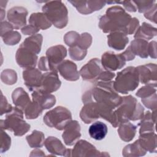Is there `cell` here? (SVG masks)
<instances>
[{
    "instance_id": "1",
    "label": "cell",
    "mask_w": 157,
    "mask_h": 157,
    "mask_svg": "<svg viewBox=\"0 0 157 157\" xmlns=\"http://www.w3.org/2000/svg\"><path fill=\"white\" fill-rule=\"evenodd\" d=\"M121 98L114 89L113 81H98L91 90L84 93L82 101L84 104L92 101L102 103L116 109Z\"/></svg>"
},
{
    "instance_id": "2",
    "label": "cell",
    "mask_w": 157,
    "mask_h": 157,
    "mask_svg": "<svg viewBox=\"0 0 157 157\" xmlns=\"http://www.w3.org/2000/svg\"><path fill=\"white\" fill-rule=\"evenodd\" d=\"M131 16L119 6H114L107 9L105 14L99 18V27L105 33L120 31L126 34Z\"/></svg>"
},
{
    "instance_id": "3",
    "label": "cell",
    "mask_w": 157,
    "mask_h": 157,
    "mask_svg": "<svg viewBox=\"0 0 157 157\" xmlns=\"http://www.w3.org/2000/svg\"><path fill=\"white\" fill-rule=\"evenodd\" d=\"M144 107L131 95L121 98V102L115 109L119 125L129 121L141 119L144 115Z\"/></svg>"
},
{
    "instance_id": "4",
    "label": "cell",
    "mask_w": 157,
    "mask_h": 157,
    "mask_svg": "<svg viewBox=\"0 0 157 157\" xmlns=\"http://www.w3.org/2000/svg\"><path fill=\"white\" fill-rule=\"evenodd\" d=\"M139 78L137 68L128 66L117 73L113 87L117 93L127 94L139 86Z\"/></svg>"
},
{
    "instance_id": "5",
    "label": "cell",
    "mask_w": 157,
    "mask_h": 157,
    "mask_svg": "<svg viewBox=\"0 0 157 157\" xmlns=\"http://www.w3.org/2000/svg\"><path fill=\"white\" fill-rule=\"evenodd\" d=\"M1 129L13 132L16 136H22L30 129V125L23 120V111L19 108L13 107L6 113V119L0 121Z\"/></svg>"
},
{
    "instance_id": "6",
    "label": "cell",
    "mask_w": 157,
    "mask_h": 157,
    "mask_svg": "<svg viewBox=\"0 0 157 157\" xmlns=\"http://www.w3.org/2000/svg\"><path fill=\"white\" fill-rule=\"evenodd\" d=\"M43 13L56 28L62 29L68 22V12L61 1H47L42 6Z\"/></svg>"
},
{
    "instance_id": "7",
    "label": "cell",
    "mask_w": 157,
    "mask_h": 157,
    "mask_svg": "<svg viewBox=\"0 0 157 157\" xmlns=\"http://www.w3.org/2000/svg\"><path fill=\"white\" fill-rule=\"evenodd\" d=\"M43 120L48 126L61 131L72 120V115L66 107L58 106L47 112L44 115Z\"/></svg>"
},
{
    "instance_id": "8",
    "label": "cell",
    "mask_w": 157,
    "mask_h": 157,
    "mask_svg": "<svg viewBox=\"0 0 157 157\" xmlns=\"http://www.w3.org/2000/svg\"><path fill=\"white\" fill-rule=\"evenodd\" d=\"M67 55V50L62 45L50 47L46 52V60L48 71L58 72V66L64 61Z\"/></svg>"
},
{
    "instance_id": "9",
    "label": "cell",
    "mask_w": 157,
    "mask_h": 157,
    "mask_svg": "<svg viewBox=\"0 0 157 157\" xmlns=\"http://www.w3.org/2000/svg\"><path fill=\"white\" fill-rule=\"evenodd\" d=\"M72 156H109L105 152H101L96 147L85 140H78L71 151Z\"/></svg>"
},
{
    "instance_id": "10",
    "label": "cell",
    "mask_w": 157,
    "mask_h": 157,
    "mask_svg": "<svg viewBox=\"0 0 157 157\" xmlns=\"http://www.w3.org/2000/svg\"><path fill=\"white\" fill-rule=\"evenodd\" d=\"M101 62L104 69L111 72L121 69L126 64V60L121 53L115 54L112 52H105L102 55Z\"/></svg>"
},
{
    "instance_id": "11",
    "label": "cell",
    "mask_w": 157,
    "mask_h": 157,
    "mask_svg": "<svg viewBox=\"0 0 157 157\" xmlns=\"http://www.w3.org/2000/svg\"><path fill=\"white\" fill-rule=\"evenodd\" d=\"M136 68L140 83L156 87L157 66L156 64H146L139 66Z\"/></svg>"
},
{
    "instance_id": "12",
    "label": "cell",
    "mask_w": 157,
    "mask_h": 157,
    "mask_svg": "<svg viewBox=\"0 0 157 157\" xmlns=\"http://www.w3.org/2000/svg\"><path fill=\"white\" fill-rule=\"evenodd\" d=\"M37 58V55L36 53L21 45H20L15 55L18 65L25 69L35 67Z\"/></svg>"
},
{
    "instance_id": "13",
    "label": "cell",
    "mask_w": 157,
    "mask_h": 157,
    "mask_svg": "<svg viewBox=\"0 0 157 157\" xmlns=\"http://www.w3.org/2000/svg\"><path fill=\"white\" fill-rule=\"evenodd\" d=\"M28 12L23 7L16 6L11 8L7 12V20L12 25L13 29L22 28L26 25V18Z\"/></svg>"
},
{
    "instance_id": "14",
    "label": "cell",
    "mask_w": 157,
    "mask_h": 157,
    "mask_svg": "<svg viewBox=\"0 0 157 157\" xmlns=\"http://www.w3.org/2000/svg\"><path fill=\"white\" fill-rule=\"evenodd\" d=\"M102 69L101 60L98 58H93L81 68L79 73L83 80H91L97 78L103 71Z\"/></svg>"
},
{
    "instance_id": "15",
    "label": "cell",
    "mask_w": 157,
    "mask_h": 157,
    "mask_svg": "<svg viewBox=\"0 0 157 157\" xmlns=\"http://www.w3.org/2000/svg\"><path fill=\"white\" fill-rule=\"evenodd\" d=\"M42 75L41 72L35 67L27 68L23 71L24 83L30 91L40 88Z\"/></svg>"
},
{
    "instance_id": "16",
    "label": "cell",
    "mask_w": 157,
    "mask_h": 157,
    "mask_svg": "<svg viewBox=\"0 0 157 157\" xmlns=\"http://www.w3.org/2000/svg\"><path fill=\"white\" fill-rule=\"evenodd\" d=\"M77 11L82 14L87 15L99 10L106 4L105 1H69Z\"/></svg>"
},
{
    "instance_id": "17",
    "label": "cell",
    "mask_w": 157,
    "mask_h": 157,
    "mask_svg": "<svg viewBox=\"0 0 157 157\" xmlns=\"http://www.w3.org/2000/svg\"><path fill=\"white\" fill-rule=\"evenodd\" d=\"M58 72L49 71L43 74L40 88L44 92L51 93L58 90L61 84L59 79Z\"/></svg>"
},
{
    "instance_id": "18",
    "label": "cell",
    "mask_w": 157,
    "mask_h": 157,
    "mask_svg": "<svg viewBox=\"0 0 157 157\" xmlns=\"http://www.w3.org/2000/svg\"><path fill=\"white\" fill-rule=\"evenodd\" d=\"M80 136V126L76 120H71L64 128L62 134L64 143L69 146L75 144L78 140Z\"/></svg>"
},
{
    "instance_id": "19",
    "label": "cell",
    "mask_w": 157,
    "mask_h": 157,
    "mask_svg": "<svg viewBox=\"0 0 157 157\" xmlns=\"http://www.w3.org/2000/svg\"><path fill=\"white\" fill-rule=\"evenodd\" d=\"M47 150L50 153L64 156H71V149H67L58 138L53 136L48 137L44 142Z\"/></svg>"
},
{
    "instance_id": "20",
    "label": "cell",
    "mask_w": 157,
    "mask_h": 157,
    "mask_svg": "<svg viewBox=\"0 0 157 157\" xmlns=\"http://www.w3.org/2000/svg\"><path fill=\"white\" fill-rule=\"evenodd\" d=\"M60 75L69 81H76L79 79L80 73L77 65L70 60H64L57 67Z\"/></svg>"
},
{
    "instance_id": "21",
    "label": "cell",
    "mask_w": 157,
    "mask_h": 157,
    "mask_svg": "<svg viewBox=\"0 0 157 157\" xmlns=\"http://www.w3.org/2000/svg\"><path fill=\"white\" fill-rule=\"evenodd\" d=\"M81 120L86 124L92 123L95 120L99 118V111L96 102H89L84 104L80 112Z\"/></svg>"
},
{
    "instance_id": "22",
    "label": "cell",
    "mask_w": 157,
    "mask_h": 157,
    "mask_svg": "<svg viewBox=\"0 0 157 157\" xmlns=\"http://www.w3.org/2000/svg\"><path fill=\"white\" fill-rule=\"evenodd\" d=\"M31 96L33 101L39 103L44 110L52 107L56 102V98L54 95L44 92L40 89L33 91Z\"/></svg>"
},
{
    "instance_id": "23",
    "label": "cell",
    "mask_w": 157,
    "mask_h": 157,
    "mask_svg": "<svg viewBox=\"0 0 157 157\" xmlns=\"http://www.w3.org/2000/svg\"><path fill=\"white\" fill-rule=\"evenodd\" d=\"M128 42L129 39L126 34L122 32H113L107 36L108 45L117 50L124 49Z\"/></svg>"
},
{
    "instance_id": "24",
    "label": "cell",
    "mask_w": 157,
    "mask_h": 157,
    "mask_svg": "<svg viewBox=\"0 0 157 157\" xmlns=\"http://www.w3.org/2000/svg\"><path fill=\"white\" fill-rule=\"evenodd\" d=\"M138 141L143 149L150 153L156 152V135L154 132L140 134Z\"/></svg>"
},
{
    "instance_id": "25",
    "label": "cell",
    "mask_w": 157,
    "mask_h": 157,
    "mask_svg": "<svg viewBox=\"0 0 157 157\" xmlns=\"http://www.w3.org/2000/svg\"><path fill=\"white\" fill-rule=\"evenodd\" d=\"M12 101L15 107L21 109L23 112L31 102L28 94L21 87L16 88L12 94Z\"/></svg>"
},
{
    "instance_id": "26",
    "label": "cell",
    "mask_w": 157,
    "mask_h": 157,
    "mask_svg": "<svg viewBox=\"0 0 157 157\" xmlns=\"http://www.w3.org/2000/svg\"><path fill=\"white\" fill-rule=\"evenodd\" d=\"M140 122L138 124L140 126L139 133L155 132V123H156V110H154L152 113L150 111H147L143 117L141 118Z\"/></svg>"
},
{
    "instance_id": "27",
    "label": "cell",
    "mask_w": 157,
    "mask_h": 157,
    "mask_svg": "<svg viewBox=\"0 0 157 157\" xmlns=\"http://www.w3.org/2000/svg\"><path fill=\"white\" fill-rule=\"evenodd\" d=\"M132 52L142 58L148 56V42L142 39H135L129 45Z\"/></svg>"
},
{
    "instance_id": "28",
    "label": "cell",
    "mask_w": 157,
    "mask_h": 157,
    "mask_svg": "<svg viewBox=\"0 0 157 157\" xmlns=\"http://www.w3.org/2000/svg\"><path fill=\"white\" fill-rule=\"evenodd\" d=\"M43 37L40 34H36L30 36L25 39L20 45L29 49L36 55L39 54L41 50Z\"/></svg>"
},
{
    "instance_id": "29",
    "label": "cell",
    "mask_w": 157,
    "mask_h": 157,
    "mask_svg": "<svg viewBox=\"0 0 157 157\" xmlns=\"http://www.w3.org/2000/svg\"><path fill=\"white\" fill-rule=\"evenodd\" d=\"M118 127V132L121 140L125 142H129L134 139L137 129L134 124L127 121L121 123Z\"/></svg>"
},
{
    "instance_id": "30",
    "label": "cell",
    "mask_w": 157,
    "mask_h": 157,
    "mask_svg": "<svg viewBox=\"0 0 157 157\" xmlns=\"http://www.w3.org/2000/svg\"><path fill=\"white\" fill-rule=\"evenodd\" d=\"M29 24L39 30L47 29L52 25L44 13H33L29 18Z\"/></svg>"
},
{
    "instance_id": "31",
    "label": "cell",
    "mask_w": 157,
    "mask_h": 157,
    "mask_svg": "<svg viewBox=\"0 0 157 157\" xmlns=\"http://www.w3.org/2000/svg\"><path fill=\"white\" fill-rule=\"evenodd\" d=\"M157 34V29L149 23L144 22L138 28L134 34V39H142L146 40L151 39Z\"/></svg>"
},
{
    "instance_id": "32",
    "label": "cell",
    "mask_w": 157,
    "mask_h": 157,
    "mask_svg": "<svg viewBox=\"0 0 157 157\" xmlns=\"http://www.w3.org/2000/svg\"><path fill=\"white\" fill-rule=\"evenodd\" d=\"M107 126L105 123L101 121H96L90 126L88 132L91 138L101 140L104 139L107 135Z\"/></svg>"
},
{
    "instance_id": "33",
    "label": "cell",
    "mask_w": 157,
    "mask_h": 157,
    "mask_svg": "<svg viewBox=\"0 0 157 157\" xmlns=\"http://www.w3.org/2000/svg\"><path fill=\"white\" fill-rule=\"evenodd\" d=\"M146 152L137 140L134 143L126 145L123 149L122 155L124 156H144Z\"/></svg>"
},
{
    "instance_id": "34",
    "label": "cell",
    "mask_w": 157,
    "mask_h": 157,
    "mask_svg": "<svg viewBox=\"0 0 157 157\" xmlns=\"http://www.w3.org/2000/svg\"><path fill=\"white\" fill-rule=\"evenodd\" d=\"M26 139L31 148H40L44 145L45 136L42 132L34 130L32 133L26 136Z\"/></svg>"
},
{
    "instance_id": "35",
    "label": "cell",
    "mask_w": 157,
    "mask_h": 157,
    "mask_svg": "<svg viewBox=\"0 0 157 157\" xmlns=\"http://www.w3.org/2000/svg\"><path fill=\"white\" fill-rule=\"evenodd\" d=\"M44 109L37 102L33 101L24 110L25 117L27 119H35L42 112Z\"/></svg>"
},
{
    "instance_id": "36",
    "label": "cell",
    "mask_w": 157,
    "mask_h": 157,
    "mask_svg": "<svg viewBox=\"0 0 157 157\" xmlns=\"http://www.w3.org/2000/svg\"><path fill=\"white\" fill-rule=\"evenodd\" d=\"M1 37L5 44L7 45H14L20 42L21 35L18 32L12 30L4 34Z\"/></svg>"
},
{
    "instance_id": "37",
    "label": "cell",
    "mask_w": 157,
    "mask_h": 157,
    "mask_svg": "<svg viewBox=\"0 0 157 157\" xmlns=\"http://www.w3.org/2000/svg\"><path fill=\"white\" fill-rule=\"evenodd\" d=\"M1 79L6 85H13L17 82V75L14 70L7 69L1 72Z\"/></svg>"
},
{
    "instance_id": "38",
    "label": "cell",
    "mask_w": 157,
    "mask_h": 157,
    "mask_svg": "<svg viewBox=\"0 0 157 157\" xmlns=\"http://www.w3.org/2000/svg\"><path fill=\"white\" fill-rule=\"evenodd\" d=\"M87 53V50L83 49L77 45L70 47L69 48V54L70 57L75 61L82 60Z\"/></svg>"
},
{
    "instance_id": "39",
    "label": "cell",
    "mask_w": 157,
    "mask_h": 157,
    "mask_svg": "<svg viewBox=\"0 0 157 157\" xmlns=\"http://www.w3.org/2000/svg\"><path fill=\"white\" fill-rule=\"evenodd\" d=\"M80 34L75 31L67 32L64 36L65 44L70 47L77 45L79 40Z\"/></svg>"
},
{
    "instance_id": "40",
    "label": "cell",
    "mask_w": 157,
    "mask_h": 157,
    "mask_svg": "<svg viewBox=\"0 0 157 157\" xmlns=\"http://www.w3.org/2000/svg\"><path fill=\"white\" fill-rule=\"evenodd\" d=\"M139 13H145L155 4V1H133Z\"/></svg>"
},
{
    "instance_id": "41",
    "label": "cell",
    "mask_w": 157,
    "mask_h": 157,
    "mask_svg": "<svg viewBox=\"0 0 157 157\" xmlns=\"http://www.w3.org/2000/svg\"><path fill=\"white\" fill-rule=\"evenodd\" d=\"M156 93V87H154L151 85H146L141 87L136 93V95L139 98H145L148 96H151V94Z\"/></svg>"
},
{
    "instance_id": "42",
    "label": "cell",
    "mask_w": 157,
    "mask_h": 157,
    "mask_svg": "<svg viewBox=\"0 0 157 157\" xmlns=\"http://www.w3.org/2000/svg\"><path fill=\"white\" fill-rule=\"evenodd\" d=\"M91 42L92 36L88 33H84L80 34L79 40L77 45L83 49L87 50L91 45Z\"/></svg>"
},
{
    "instance_id": "43",
    "label": "cell",
    "mask_w": 157,
    "mask_h": 157,
    "mask_svg": "<svg viewBox=\"0 0 157 157\" xmlns=\"http://www.w3.org/2000/svg\"><path fill=\"white\" fill-rule=\"evenodd\" d=\"M10 137L2 129H1V152L4 153L7 151L10 148Z\"/></svg>"
},
{
    "instance_id": "44",
    "label": "cell",
    "mask_w": 157,
    "mask_h": 157,
    "mask_svg": "<svg viewBox=\"0 0 157 157\" xmlns=\"http://www.w3.org/2000/svg\"><path fill=\"white\" fill-rule=\"evenodd\" d=\"M143 104L148 109H151L154 111L156 109L157 106V100H156V93L151 94L145 98L141 99Z\"/></svg>"
},
{
    "instance_id": "45",
    "label": "cell",
    "mask_w": 157,
    "mask_h": 157,
    "mask_svg": "<svg viewBox=\"0 0 157 157\" xmlns=\"http://www.w3.org/2000/svg\"><path fill=\"white\" fill-rule=\"evenodd\" d=\"M0 108H1V115H2L4 113H7L10 112L13 108V107L8 103L6 98L3 95L2 93H1V103H0Z\"/></svg>"
},
{
    "instance_id": "46",
    "label": "cell",
    "mask_w": 157,
    "mask_h": 157,
    "mask_svg": "<svg viewBox=\"0 0 157 157\" xmlns=\"http://www.w3.org/2000/svg\"><path fill=\"white\" fill-rule=\"evenodd\" d=\"M115 76V74L114 72H112L111 71H102L100 74L97 77V78L95 79V82L98 81H102V82H108L111 81V80L114 78Z\"/></svg>"
},
{
    "instance_id": "47",
    "label": "cell",
    "mask_w": 157,
    "mask_h": 157,
    "mask_svg": "<svg viewBox=\"0 0 157 157\" xmlns=\"http://www.w3.org/2000/svg\"><path fill=\"white\" fill-rule=\"evenodd\" d=\"M139 27V21L138 20V19L135 17L132 18L127 29L126 34H134L137 31Z\"/></svg>"
},
{
    "instance_id": "48",
    "label": "cell",
    "mask_w": 157,
    "mask_h": 157,
    "mask_svg": "<svg viewBox=\"0 0 157 157\" xmlns=\"http://www.w3.org/2000/svg\"><path fill=\"white\" fill-rule=\"evenodd\" d=\"M156 10H157V6L156 4H155L147 12L144 13V17L149 20L151 21H153L154 23H156Z\"/></svg>"
},
{
    "instance_id": "49",
    "label": "cell",
    "mask_w": 157,
    "mask_h": 157,
    "mask_svg": "<svg viewBox=\"0 0 157 157\" xmlns=\"http://www.w3.org/2000/svg\"><path fill=\"white\" fill-rule=\"evenodd\" d=\"M116 4H122L124 9L131 12H134L137 11L136 6L133 1H117Z\"/></svg>"
},
{
    "instance_id": "50",
    "label": "cell",
    "mask_w": 157,
    "mask_h": 157,
    "mask_svg": "<svg viewBox=\"0 0 157 157\" xmlns=\"http://www.w3.org/2000/svg\"><path fill=\"white\" fill-rule=\"evenodd\" d=\"M39 31V30L38 29H37L36 28H35L34 26L29 24L28 25H26L25 26H24L21 29V33L25 35L36 34L37 33H38Z\"/></svg>"
},
{
    "instance_id": "51",
    "label": "cell",
    "mask_w": 157,
    "mask_h": 157,
    "mask_svg": "<svg viewBox=\"0 0 157 157\" xmlns=\"http://www.w3.org/2000/svg\"><path fill=\"white\" fill-rule=\"evenodd\" d=\"M12 25L6 21H1V36H2L6 33L13 30Z\"/></svg>"
},
{
    "instance_id": "52",
    "label": "cell",
    "mask_w": 157,
    "mask_h": 157,
    "mask_svg": "<svg viewBox=\"0 0 157 157\" xmlns=\"http://www.w3.org/2000/svg\"><path fill=\"white\" fill-rule=\"evenodd\" d=\"M148 56L151 58H156V42L151 41L148 43Z\"/></svg>"
},
{
    "instance_id": "53",
    "label": "cell",
    "mask_w": 157,
    "mask_h": 157,
    "mask_svg": "<svg viewBox=\"0 0 157 157\" xmlns=\"http://www.w3.org/2000/svg\"><path fill=\"white\" fill-rule=\"evenodd\" d=\"M121 55L123 56V57L124 58L126 61H131L134 59L136 55L132 52L129 46L128 47V48H126V50L121 53Z\"/></svg>"
},
{
    "instance_id": "54",
    "label": "cell",
    "mask_w": 157,
    "mask_h": 157,
    "mask_svg": "<svg viewBox=\"0 0 157 157\" xmlns=\"http://www.w3.org/2000/svg\"><path fill=\"white\" fill-rule=\"evenodd\" d=\"M38 67L40 70L43 71H48V66L47 64L46 58L45 56H42L38 63Z\"/></svg>"
},
{
    "instance_id": "55",
    "label": "cell",
    "mask_w": 157,
    "mask_h": 157,
    "mask_svg": "<svg viewBox=\"0 0 157 157\" xmlns=\"http://www.w3.org/2000/svg\"><path fill=\"white\" fill-rule=\"evenodd\" d=\"M31 153H37L36 155H34V156H45V154L43 153V151L40 150H38V149H36L33 151H31Z\"/></svg>"
},
{
    "instance_id": "56",
    "label": "cell",
    "mask_w": 157,
    "mask_h": 157,
    "mask_svg": "<svg viewBox=\"0 0 157 157\" xmlns=\"http://www.w3.org/2000/svg\"><path fill=\"white\" fill-rule=\"evenodd\" d=\"M4 15H5V11L3 9H1V21H2V20H3V18H4Z\"/></svg>"
}]
</instances>
